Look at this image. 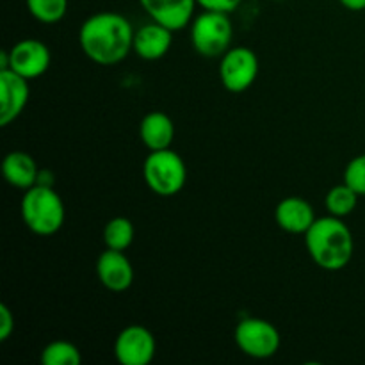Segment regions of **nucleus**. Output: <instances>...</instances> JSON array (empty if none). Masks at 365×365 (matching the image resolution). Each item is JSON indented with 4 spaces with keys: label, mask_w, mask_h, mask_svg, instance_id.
I'll return each mask as SVG.
<instances>
[{
    "label": "nucleus",
    "mask_w": 365,
    "mask_h": 365,
    "mask_svg": "<svg viewBox=\"0 0 365 365\" xmlns=\"http://www.w3.org/2000/svg\"><path fill=\"white\" fill-rule=\"evenodd\" d=\"M27 9L34 20L41 24H57L68 11V0H25Z\"/></svg>",
    "instance_id": "aec40b11"
},
{
    "label": "nucleus",
    "mask_w": 365,
    "mask_h": 365,
    "mask_svg": "<svg viewBox=\"0 0 365 365\" xmlns=\"http://www.w3.org/2000/svg\"><path fill=\"white\" fill-rule=\"evenodd\" d=\"M234 27L228 13L203 9L191 21V43L202 57H223L230 50Z\"/></svg>",
    "instance_id": "39448f33"
},
{
    "label": "nucleus",
    "mask_w": 365,
    "mask_h": 365,
    "mask_svg": "<svg viewBox=\"0 0 365 365\" xmlns=\"http://www.w3.org/2000/svg\"><path fill=\"white\" fill-rule=\"evenodd\" d=\"M346 9L349 11H364L365 9V0H339Z\"/></svg>",
    "instance_id": "b1692460"
},
{
    "label": "nucleus",
    "mask_w": 365,
    "mask_h": 365,
    "mask_svg": "<svg viewBox=\"0 0 365 365\" xmlns=\"http://www.w3.org/2000/svg\"><path fill=\"white\" fill-rule=\"evenodd\" d=\"M14 331V314L6 303H0V342L9 341Z\"/></svg>",
    "instance_id": "4be33fe9"
},
{
    "label": "nucleus",
    "mask_w": 365,
    "mask_h": 365,
    "mask_svg": "<svg viewBox=\"0 0 365 365\" xmlns=\"http://www.w3.org/2000/svg\"><path fill=\"white\" fill-rule=\"evenodd\" d=\"M31 96L29 81L6 68L0 70V127L13 123L21 113Z\"/></svg>",
    "instance_id": "9d476101"
},
{
    "label": "nucleus",
    "mask_w": 365,
    "mask_h": 365,
    "mask_svg": "<svg viewBox=\"0 0 365 365\" xmlns=\"http://www.w3.org/2000/svg\"><path fill=\"white\" fill-rule=\"evenodd\" d=\"M310 259L324 271H341L351 262L355 241L342 217H317L305 234Z\"/></svg>",
    "instance_id": "f03ea898"
},
{
    "label": "nucleus",
    "mask_w": 365,
    "mask_h": 365,
    "mask_svg": "<svg viewBox=\"0 0 365 365\" xmlns=\"http://www.w3.org/2000/svg\"><path fill=\"white\" fill-rule=\"evenodd\" d=\"M143 177L150 191L170 198L178 195L187 182V168L184 159L171 148L150 152L143 164Z\"/></svg>",
    "instance_id": "20e7f679"
},
{
    "label": "nucleus",
    "mask_w": 365,
    "mask_h": 365,
    "mask_svg": "<svg viewBox=\"0 0 365 365\" xmlns=\"http://www.w3.org/2000/svg\"><path fill=\"white\" fill-rule=\"evenodd\" d=\"M39 362L43 365H81L82 355L71 342L53 341L41 349Z\"/></svg>",
    "instance_id": "6ab92c4d"
},
{
    "label": "nucleus",
    "mask_w": 365,
    "mask_h": 365,
    "mask_svg": "<svg viewBox=\"0 0 365 365\" xmlns=\"http://www.w3.org/2000/svg\"><path fill=\"white\" fill-rule=\"evenodd\" d=\"M96 277L110 292H123L134 284V267L125 252L107 248L96 260Z\"/></svg>",
    "instance_id": "9b49d317"
},
{
    "label": "nucleus",
    "mask_w": 365,
    "mask_h": 365,
    "mask_svg": "<svg viewBox=\"0 0 365 365\" xmlns=\"http://www.w3.org/2000/svg\"><path fill=\"white\" fill-rule=\"evenodd\" d=\"M274 220H277L278 227L287 234L305 235L317 217L312 205L307 200L299 198V196H289L277 205Z\"/></svg>",
    "instance_id": "ddd939ff"
},
{
    "label": "nucleus",
    "mask_w": 365,
    "mask_h": 365,
    "mask_svg": "<svg viewBox=\"0 0 365 365\" xmlns=\"http://www.w3.org/2000/svg\"><path fill=\"white\" fill-rule=\"evenodd\" d=\"M259 77V57L248 46L230 48L220 63V81L230 93H242Z\"/></svg>",
    "instance_id": "0eeeda50"
},
{
    "label": "nucleus",
    "mask_w": 365,
    "mask_h": 365,
    "mask_svg": "<svg viewBox=\"0 0 365 365\" xmlns=\"http://www.w3.org/2000/svg\"><path fill=\"white\" fill-rule=\"evenodd\" d=\"M198 6L202 9L209 11H220V13H234L239 6L242 4V0H196Z\"/></svg>",
    "instance_id": "5701e85b"
},
{
    "label": "nucleus",
    "mask_w": 365,
    "mask_h": 365,
    "mask_svg": "<svg viewBox=\"0 0 365 365\" xmlns=\"http://www.w3.org/2000/svg\"><path fill=\"white\" fill-rule=\"evenodd\" d=\"M155 353V337L141 324L123 328L114 341V356L121 365H148Z\"/></svg>",
    "instance_id": "6e6552de"
},
{
    "label": "nucleus",
    "mask_w": 365,
    "mask_h": 365,
    "mask_svg": "<svg viewBox=\"0 0 365 365\" xmlns=\"http://www.w3.org/2000/svg\"><path fill=\"white\" fill-rule=\"evenodd\" d=\"M344 182L351 189L365 196V153L353 157L344 170Z\"/></svg>",
    "instance_id": "412c9836"
},
{
    "label": "nucleus",
    "mask_w": 365,
    "mask_h": 365,
    "mask_svg": "<svg viewBox=\"0 0 365 365\" xmlns=\"http://www.w3.org/2000/svg\"><path fill=\"white\" fill-rule=\"evenodd\" d=\"M139 138L150 152L171 148L175 139L173 120L160 110L148 113L139 123Z\"/></svg>",
    "instance_id": "2eb2a0df"
},
{
    "label": "nucleus",
    "mask_w": 365,
    "mask_h": 365,
    "mask_svg": "<svg viewBox=\"0 0 365 365\" xmlns=\"http://www.w3.org/2000/svg\"><path fill=\"white\" fill-rule=\"evenodd\" d=\"M135 237L134 225L128 217L118 216L107 221L106 228H103V242L106 248L118 250V252H125L132 246Z\"/></svg>",
    "instance_id": "f3484780"
},
{
    "label": "nucleus",
    "mask_w": 365,
    "mask_h": 365,
    "mask_svg": "<svg viewBox=\"0 0 365 365\" xmlns=\"http://www.w3.org/2000/svg\"><path fill=\"white\" fill-rule=\"evenodd\" d=\"M152 21L164 25L170 31H182L195 16L196 0H139Z\"/></svg>",
    "instance_id": "f8f14e48"
},
{
    "label": "nucleus",
    "mask_w": 365,
    "mask_h": 365,
    "mask_svg": "<svg viewBox=\"0 0 365 365\" xmlns=\"http://www.w3.org/2000/svg\"><path fill=\"white\" fill-rule=\"evenodd\" d=\"M134 34L123 14L102 11L82 21L78 45L89 61L100 66H114L134 50Z\"/></svg>",
    "instance_id": "f257e3e1"
},
{
    "label": "nucleus",
    "mask_w": 365,
    "mask_h": 365,
    "mask_svg": "<svg viewBox=\"0 0 365 365\" xmlns=\"http://www.w3.org/2000/svg\"><path fill=\"white\" fill-rule=\"evenodd\" d=\"M50 63H52V56H50L48 46L39 41V39H21V41L14 43L13 48L7 50L6 68L21 75L27 81H32V78H38L43 73H46Z\"/></svg>",
    "instance_id": "1a4fd4ad"
},
{
    "label": "nucleus",
    "mask_w": 365,
    "mask_h": 365,
    "mask_svg": "<svg viewBox=\"0 0 365 365\" xmlns=\"http://www.w3.org/2000/svg\"><path fill=\"white\" fill-rule=\"evenodd\" d=\"M173 45V31L152 21L143 25L134 34V52L145 61H157L166 56Z\"/></svg>",
    "instance_id": "4468645a"
},
{
    "label": "nucleus",
    "mask_w": 365,
    "mask_h": 365,
    "mask_svg": "<svg viewBox=\"0 0 365 365\" xmlns=\"http://www.w3.org/2000/svg\"><path fill=\"white\" fill-rule=\"evenodd\" d=\"M234 339L246 356L257 360L271 359L280 349V334L277 327L260 317H245L239 321Z\"/></svg>",
    "instance_id": "423d86ee"
},
{
    "label": "nucleus",
    "mask_w": 365,
    "mask_h": 365,
    "mask_svg": "<svg viewBox=\"0 0 365 365\" xmlns=\"http://www.w3.org/2000/svg\"><path fill=\"white\" fill-rule=\"evenodd\" d=\"M2 173L7 184L16 189H24V191L39 184L38 164L27 152H21V150L9 152L4 157Z\"/></svg>",
    "instance_id": "dca6fc26"
},
{
    "label": "nucleus",
    "mask_w": 365,
    "mask_h": 365,
    "mask_svg": "<svg viewBox=\"0 0 365 365\" xmlns=\"http://www.w3.org/2000/svg\"><path fill=\"white\" fill-rule=\"evenodd\" d=\"M20 214L25 227L41 237L57 234L63 228L66 217L59 192L46 184H36L24 192Z\"/></svg>",
    "instance_id": "7ed1b4c3"
},
{
    "label": "nucleus",
    "mask_w": 365,
    "mask_h": 365,
    "mask_svg": "<svg viewBox=\"0 0 365 365\" xmlns=\"http://www.w3.org/2000/svg\"><path fill=\"white\" fill-rule=\"evenodd\" d=\"M359 203V192L355 189L349 187L348 184H339L328 191L327 198H324V205H327L330 216L335 217H346L356 209Z\"/></svg>",
    "instance_id": "a211bd4d"
}]
</instances>
